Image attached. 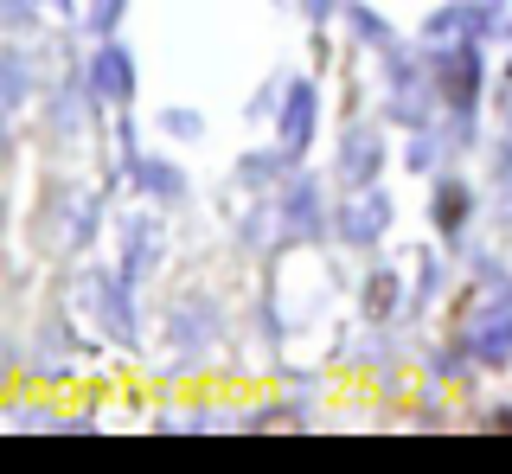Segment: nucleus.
Instances as JSON below:
<instances>
[{"label": "nucleus", "mask_w": 512, "mask_h": 474, "mask_svg": "<svg viewBox=\"0 0 512 474\" xmlns=\"http://www.w3.org/2000/svg\"><path fill=\"white\" fill-rule=\"evenodd\" d=\"M96 84H103L109 97H122V90H128V77H122V58H116V52H109V58H96Z\"/></svg>", "instance_id": "nucleus-1"}]
</instances>
